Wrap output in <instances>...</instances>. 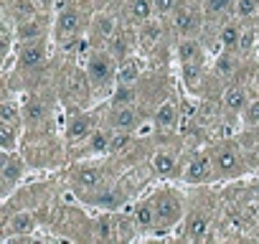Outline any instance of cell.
Wrapping results in <instances>:
<instances>
[{
  "instance_id": "34",
  "label": "cell",
  "mask_w": 259,
  "mask_h": 244,
  "mask_svg": "<svg viewBox=\"0 0 259 244\" xmlns=\"http://www.w3.org/2000/svg\"><path fill=\"white\" fill-rule=\"evenodd\" d=\"M109 138L112 135H107V133H92V138H89V150L92 153H107L109 150Z\"/></svg>"
},
{
  "instance_id": "16",
  "label": "cell",
  "mask_w": 259,
  "mask_h": 244,
  "mask_svg": "<svg viewBox=\"0 0 259 244\" xmlns=\"http://www.w3.org/2000/svg\"><path fill=\"white\" fill-rule=\"evenodd\" d=\"M236 66H239L236 56H234L231 51H226V49H224V54L213 61V71H216V76H219V79H231V76H234V71H236Z\"/></svg>"
},
{
  "instance_id": "12",
  "label": "cell",
  "mask_w": 259,
  "mask_h": 244,
  "mask_svg": "<svg viewBox=\"0 0 259 244\" xmlns=\"http://www.w3.org/2000/svg\"><path fill=\"white\" fill-rule=\"evenodd\" d=\"M92 31H94V36L109 41V38L117 33V18L109 16V13H97L94 21H92Z\"/></svg>"
},
{
  "instance_id": "26",
  "label": "cell",
  "mask_w": 259,
  "mask_h": 244,
  "mask_svg": "<svg viewBox=\"0 0 259 244\" xmlns=\"http://www.w3.org/2000/svg\"><path fill=\"white\" fill-rule=\"evenodd\" d=\"M135 84H119L117 87V92H114V97H112V104L114 107H130L135 102Z\"/></svg>"
},
{
  "instance_id": "17",
  "label": "cell",
  "mask_w": 259,
  "mask_h": 244,
  "mask_svg": "<svg viewBox=\"0 0 259 244\" xmlns=\"http://www.w3.org/2000/svg\"><path fill=\"white\" fill-rule=\"evenodd\" d=\"M208 226H211V219H208V214H201V211H196V214L188 219V236H191V239H196V241H201V239L208 234Z\"/></svg>"
},
{
  "instance_id": "7",
  "label": "cell",
  "mask_w": 259,
  "mask_h": 244,
  "mask_svg": "<svg viewBox=\"0 0 259 244\" xmlns=\"http://www.w3.org/2000/svg\"><path fill=\"white\" fill-rule=\"evenodd\" d=\"M109 125H112V130L130 133L138 125V112L133 109V104H130V107H114L112 114H109Z\"/></svg>"
},
{
  "instance_id": "13",
  "label": "cell",
  "mask_w": 259,
  "mask_h": 244,
  "mask_svg": "<svg viewBox=\"0 0 259 244\" xmlns=\"http://www.w3.org/2000/svg\"><path fill=\"white\" fill-rule=\"evenodd\" d=\"M155 13V6L153 0H130V18H133L135 23H148Z\"/></svg>"
},
{
  "instance_id": "11",
  "label": "cell",
  "mask_w": 259,
  "mask_h": 244,
  "mask_svg": "<svg viewBox=\"0 0 259 244\" xmlns=\"http://www.w3.org/2000/svg\"><path fill=\"white\" fill-rule=\"evenodd\" d=\"M246 102H249V97H246V89H244V87H229V89L224 92V109H226L229 114L244 112Z\"/></svg>"
},
{
  "instance_id": "24",
  "label": "cell",
  "mask_w": 259,
  "mask_h": 244,
  "mask_svg": "<svg viewBox=\"0 0 259 244\" xmlns=\"http://www.w3.org/2000/svg\"><path fill=\"white\" fill-rule=\"evenodd\" d=\"M117 76H119V84H135L140 79V64L135 59H124Z\"/></svg>"
},
{
  "instance_id": "35",
  "label": "cell",
  "mask_w": 259,
  "mask_h": 244,
  "mask_svg": "<svg viewBox=\"0 0 259 244\" xmlns=\"http://www.w3.org/2000/svg\"><path fill=\"white\" fill-rule=\"evenodd\" d=\"M130 145V133L124 130H114V135L109 138V153H119Z\"/></svg>"
},
{
  "instance_id": "31",
  "label": "cell",
  "mask_w": 259,
  "mask_h": 244,
  "mask_svg": "<svg viewBox=\"0 0 259 244\" xmlns=\"http://www.w3.org/2000/svg\"><path fill=\"white\" fill-rule=\"evenodd\" d=\"M241 117H244V125H246V128H254V125H259V97L246 102V107H244Z\"/></svg>"
},
{
  "instance_id": "29",
  "label": "cell",
  "mask_w": 259,
  "mask_h": 244,
  "mask_svg": "<svg viewBox=\"0 0 259 244\" xmlns=\"http://www.w3.org/2000/svg\"><path fill=\"white\" fill-rule=\"evenodd\" d=\"M203 8H206V16L219 18V16H224V13H229L234 8V0H206Z\"/></svg>"
},
{
  "instance_id": "14",
  "label": "cell",
  "mask_w": 259,
  "mask_h": 244,
  "mask_svg": "<svg viewBox=\"0 0 259 244\" xmlns=\"http://www.w3.org/2000/svg\"><path fill=\"white\" fill-rule=\"evenodd\" d=\"M173 26H176V31H178V33L188 36V33H193V31L198 28V13H193L191 8H181V11L176 13Z\"/></svg>"
},
{
  "instance_id": "3",
  "label": "cell",
  "mask_w": 259,
  "mask_h": 244,
  "mask_svg": "<svg viewBox=\"0 0 259 244\" xmlns=\"http://www.w3.org/2000/svg\"><path fill=\"white\" fill-rule=\"evenodd\" d=\"M153 204H155V219H158V224L170 226V224H176L181 219V204H178V198L173 193H160Z\"/></svg>"
},
{
  "instance_id": "32",
  "label": "cell",
  "mask_w": 259,
  "mask_h": 244,
  "mask_svg": "<svg viewBox=\"0 0 259 244\" xmlns=\"http://www.w3.org/2000/svg\"><path fill=\"white\" fill-rule=\"evenodd\" d=\"M0 122H8V125H18L21 122V112L13 102H3L0 104Z\"/></svg>"
},
{
  "instance_id": "25",
  "label": "cell",
  "mask_w": 259,
  "mask_h": 244,
  "mask_svg": "<svg viewBox=\"0 0 259 244\" xmlns=\"http://www.w3.org/2000/svg\"><path fill=\"white\" fill-rule=\"evenodd\" d=\"M23 119L28 122L31 128L41 125V122L46 119V107H44V102H38V99L28 102V107H26V114H23Z\"/></svg>"
},
{
  "instance_id": "4",
  "label": "cell",
  "mask_w": 259,
  "mask_h": 244,
  "mask_svg": "<svg viewBox=\"0 0 259 244\" xmlns=\"http://www.w3.org/2000/svg\"><path fill=\"white\" fill-rule=\"evenodd\" d=\"M213 173H216V171H213L211 155H193V158L188 160V166H186L183 178H186L188 183H203V181H208Z\"/></svg>"
},
{
  "instance_id": "39",
  "label": "cell",
  "mask_w": 259,
  "mask_h": 244,
  "mask_svg": "<svg viewBox=\"0 0 259 244\" xmlns=\"http://www.w3.org/2000/svg\"><path fill=\"white\" fill-rule=\"evenodd\" d=\"M153 6H155L158 16H168L176 11V0H153Z\"/></svg>"
},
{
  "instance_id": "44",
  "label": "cell",
  "mask_w": 259,
  "mask_h": 244,
  "mask_svg": "<svg viewBox=\"0 0 259 244\" xmlns=\"http://www.w3.org/2000/svg\"><path fill=\"white\" fill-rule=\"evenodd\" d=\"M256 87H259V74H256Z\"/></svg>"
},
{
  "instance_id": "36",
  "label": "cell",
  "mask_w": 259,
  "mask_h": 244,
  "mask_svg": "<svg viewBox=\"0 0 259 244\" xmlns=\"http://www.w3.org/2000/svg\"><path fill=\"white\" fill-rule=\"evenodd\" d=\"M254 46V31L251 28H246V31H241V38H239V46H236V51L239 54H249V49Z\"/></svg>"
},
{
  "instance_id": "5",
  "label": "cell",
  "mask_w": 259,
  "mask_h": 244,
  "mask_svg": "<svg viewBox=\"0 0 259 244\" xmlns=\"http://www.w3.org/2000/svg\"><path fill=\"white\" fill-rule=\"evenodd\" d=\"M92 133H94V122H92L89 114H76L66 128V138L71 143H84V140L92 138Z\"/></svg>"
},
{
  "instance_id": "22",
  "label": "cell",
  "mask_w": 259,
  "mask_h": 244,
  "mask_svg": "<svg viewBox=\"0 0 259 244\" xmlns=\"http://www.w3.org/2000/svg\"><path fill=\"white\" fill-rule=\"evenodd\" d=\"M135 224L140 229H150L153 224H158V219H155V204L153 201H145V204H140L135 209Z\"/></svg>"
},
{
  "instance_id": "20",
  "label": "cell",
  "mask_w": 259,
  "mask_h": 244,
  "mask_svg": "<svg viewBox=\"0 0 259 244\" xmlns=\"http://www.w3.org/2000/svg\"><path fill=\"white\" fill-rule=\"evenodd\" d=\"M0 176H3V183L6 188H11L21 176H23V160L21 158H6L3 163V171H0Z\"/></svg>"
},
{
  "instance_id": "37",
  "label": "cell",
  "mask_w": 259,
  "mask_h": 244,
  "mask_svg": "<svg viewBox=\"0 0 259 244\" xmlns=\"http://www.w3.org/2000/svg\"><path fill=\"white\" fill-rule=\"evenodd\" d=\"M69 89H71L76 97H84V94H87V84H84V79H81L79 74H71V76H69Z\"/></svg>"
},
{
  "instance_id": "30",
  "label": "cell",
  "mask_w": 259,
  "mask_h": 244,
  "mask_svg": "<svg viewBox=\"0 0 259 244\" xmlns=\"http://www.w3.org/2000/svg\"><path fill=\"white\" fill-rule=\"evenodd\" d=\"M0 145H3L6 153H11V150L16 148V125L0 122Z\"/></svg>"
},
{
  "instance_id": "42",
  "label": "cell",
  "mask_w": 259,
  "mask_h": 244,
  "mask_svg": "<svg viewBox=\"0 0 259 244\" xmlns=\"http://www.w3.org/2000/svg\"><path fill=\"white\" fill-rule=\"evenodd\" d=\"M246 148H256L259 145V125L251 128V135H249V143H244Z\"/></svg>"
},
{
  "instance_id": "23",
  "label": "cell",
  "mask_w": 259,
  "mask_h": 244,
  "mask_svg": "<svg viewBox=\"0 0 259 244\" xmlns=\"http://www.w3.org/2000/svg\"><path fill=\"white\" fill-rule=\"evenodd\" d=\"M31 231H33V216L28 211L16 214L8 224V234H31Z\"/></svg>"
},
{
  "instance_id": "8",
  "label": "cell",
  "mask_w": 259,
  "mask_h": 244,
  "mask_svg": "<svg viewBox=\"0 0 259 244\" xmlns=\"http://www.w3.org/2000/svg\"><path fill=\"white\" fill-rule=\"evenodd\" d=\"M79 26H81V16L74 8L61 11L59 18H56V33H59V38H71L79 31Z\"/></svg>"
},
{
  "instance_id": "45",
  "label": "cell",
  "mask_w": 259,
  "mask_h": 244,
  "mask_svg": "<svg viewBox=\"0 0 259 244\" xmlns=\"http://www.w3.org/2000/svg\"><path fill=\"white\" fill-rule=\"evenodd\" d=\"M256 166H259V155H256Z\"/></svg>"
},
{
  "instance_id": "15",
  "label": "cell",
  "mask_w": 259,
  "mask_h": 244,
  "mask_svg": "<svg viewBox=\"0 0 259 244\" xmlns=\"http://www.w3.org/2000/svg\"><path fill=\"white\" fill-rule=\"evenodd\" d=\"M176 54H178V61H181V64L201 61V46H198V41H193V38H188V36H183V38L178 41Z\"/></svg>"
},
{
  "instance_id": "33",
  "label": "cell",
  "mask_w": 259,
  "mask_h": 244,
  "mask_svg": "<svg viewBox=\"0 0 259 244\" xmlns=\"http://www.w3.org/2000/svg\"><path fill=\"white\" fill-rule=\"evenodd\" d=\"M160 38V26L158 23H143V31H140V44L145 46H155V41Z\"/></svg>"
},
{
  "instance_id": "43",
  "label": "cell",
  "mask_w": 259,
  "mask_h": 244,
  "mask_svg": "<svg viewBox=\"0 0 259 244\" xmlns=\"http://www.w3.org/2000/svg\"><path fill=\"white\" fill-rule=\"evenodd\" d=\"M33 3H36V6H41V8H46V6L51 3V0H33Z\"/></svg>"
},
{
  "instance_id": "19",
  "label": "cell",
  "mask_w": 259,
  "mask_h": 244,
  "mask_svg": "<svg viewBox=\"0 0 259 244\" xmlns=\"http://www.w3.org/2000/svg\"><path fill=\"white\" fill-rule=\"evenodd\" d=\"M176 119H178V109H176V104L173 102H163L160 107H158V112H155V128H173L176 125Z\"/></svg>"
},
{
  "instance_id": "1",
  "label": "cell",
  "mask_w": 259,
  "mask_h": 244,
  "mask_svg": "<svg viewBox=\"0 0 259 244\" xmlns=\"http://www.w3.org/2000/svg\"><path fill=\"white\" fill-rule=\"evenodd\" d=\"M114 76V61H112V54H99L94 51L89 59H87V82L92 87H104L109 84Z\"/></svg>"
},
{
  "instance_id": "27",
  "label": "cell",
  "mask_w": 259,
  "mask_h": 244,
  "mask_svg": "<svg viewBox=\"0 0 259 244\" xmlns=\"http://www.w3.org/2000/svg\"><path fill=\"white\" fill-rule=\"evenodd\" d=\"M259 13V0H234V16L236 18H254Z\"/></svg>"
},
{
  "instance_id": "2",
  "label": "cell",
  "mask_w": 259,
  "mask_h": 244,
  "mask_svg": "<svg viewBox=\"0 0 259 244\" xmlns=\"http://www.w3.org/2000/svg\"><path fill=\"white\" fill-rule=\"evenodd\" d=\"M211 160H213V171L224 178H234V176L241 173V158H239V150L231 143L219 145L211 153Z\"/></svg>"
},
{
  "instance_id": "40",
  "label": "cell",
  "mask_w": 259,
  "mask_h": 244,
  "mask_svg": "<svg viewBox=\"0 0 259 244\" xmlns=\"http://www.w3.org/2000/svg\"><path fill=\"white\" fill-rule=\"evenodd\" d=\"M94 204H97V206H117V204H119V196H114V193H102V196L94 198Z\"/></svg>"
},
{
  "instance_id": "10",
  "label": "cell",
  "mask_w": 259,
  "mask_h": 244,
  "mask_svg": "<svg viewBox=\"0 0 259 244\" xmlns=\"http://www.w3.org/2000/svg\"><path fill=\"white\" fill-rule=\"evenodd\" d=\"M102 181H104V176H102V171L94 168V166H84V168H79L76 176H74L76 188H84V191H97V188L102 186Z\"/></svg>"
},
{
  "instance_id": "28",
  "label": "cell",
  "mask_w": 259,
  "mask_h": 244,
  "mask_svg": "<svg viewBox=\"0 0 259 244\" xmlns=\"http://www.w3.org/2000/svg\"><path fill=\"white\" fill-rule=\"evenodd\" d=\"M18 38L21 41H38L41 38V26L33 18H23L18 26Z\"/></svg>"
},
{
  "instance_id": "21",
  "label": "cell",
  "mask_w": 259,
  "mask_h": 244,
  "mask_svg": "<svg viewBox=\"0 0 259 244\" xmlns=\"http://www.w3.org/2000/svg\"><path fill=\"white\" fill-rule=\"evenodd\" d=\"M181 74H183L186 87L196 89L203 79V66H201V61H188V64H181Z\"/></svg>"
},
{
  "instance_id": "9",
  "label": "cell",
  "mask_w": 259,
  "mask_h": 244,
  "mask_svg": "<svg viewBox=\"0 0 259 244\" xmlns=\"http://www.w3.org/2000/svg\"><path fill=\"white\" fill-rule=\"evenodd\" d=\"M153 171L160 176V178H176L178 176V160L173 153L168 150H160L153 155Z\"/></svg>"
},
{
  "instance_id": "38",
  "label": "cell",
  "mask_w": 259,
  "mask_h": 244,
  "mask_svg": "<svg viewBox=\"0 0 259 244\" xmlns=\"http://www.w3.org/2000/svg\"><path fill=\"white\" fill-rule=\"evenodd\" d=\"M94 236L97 239H112V224L104 219V221H97L94 224Z\"/></svg>"
},
{
  "instance_id": "6",
  "label": "cell",
  "mask_w": 259,
  "mask_h": 244,
  "mask_svg": "<svg viewBox=\"0 0 259 244\" xmlns=\"http://www.w3.org/2000/svg\"><path fill=\"white\" fill-rule=\"evenodd\" d=\"M21 66L23 69H36L46 61V49H44V41H28L23 49H21Z\"/></svg>"
},
{
  "instance_id": "18",
  "label": "cell",
  "mask_w": 259,
  "mask_h": 244,
  "mask_svg": "<svg viewBox=\"0 0 259 244\" xmlns=\"http://www.w3.org/2000/svg\"><path fill=\"white\" fill-rule=\"evenodd\" d=\"M239 38H241V28H239L236 23H224V26H221V31H219V44H221V49L234 51V49L239 46Z\"/></svg>"
},
{
  "instance_id": "41",
  "label": "cell",
  "mask_w": 259,
  "mask_h": 244,
  "mask_svg": "<svg viewBox=\"0 0 259 244\" xmlns=\"http://www.w3.org/2000/svg\"><path fill=\"white\" fill-rule=\"evenodd\" d=\"M109 44H112V51L117 54V56H124V51H127V44H124V38H119L117 33L109 38Z\"/></svg>"
}]
</instances>
